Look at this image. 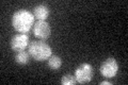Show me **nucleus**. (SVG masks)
I'll use <instances>...</instances> for the list:
<instances>
[{"label": "nucleus", "instance_id": "nucleus-4", "mask_svg": "<svg viewBox=\"0 0 128 85\" xmlns=\"http://www.w3.org/2000/svg\"><path fill=\"white\" fill-rule=\"evenodd\" d=\"M100 74L105 78H113L118 71V64L113 58H109L106 61H104L99 68Z\"/></svg>", "mask_w": 128, "mask_h": 85}, {"label": "nucleus", "instance_id": "nucleus-11", "mask_svg": "<svg viewBox=\"0 0 128 85\" xmlns=\"http://www.w3.org/2000/svg\"><path fill=\"white\" fill-rule=\"evenodd\" d=\"M100 84H102V85H111L112 83H111V82H109V81H107V80H106V81H102V82H100Z\"/></svg>", "mask_w": 128, "mask_h": 85}, {"label": "nucleus", "instance_id": "nucleus-10", "mask_svg": "<svg viewBox=\"0 0 128 85\" xmlns=\"http://www.w3.org/2000/svg\"><path fill=\"white\" fill-rule=\"evenodd\" d=\"M76 82H77V80L73 75H65L61 79V83L63 85H74Z\"/></svg>", "mask_w": 128, "mask_h": 85}, {"label": "nucleus", "instance_id": "nucleus-8", "mask_svg": "<svg viewBox=\"0 0 128 85\" xmlns=\"http://www.w3.org/2000/svg\"><path fill=\"white\" fill-rule=\"evenodd\" d=\"M47 65L50 69L52 70H58L60 67L62 65V60L60 56L58 55H51L49 59H48V62H47Z\"/></svg>", "mask_w": 128, "mask_h": 85}, {"label": "nucleus", "instance_id": "nucleus-3", "mask_svg": "<svg viewBox=\"0 0 128 85\" xmlns=\"http://www.w3.org/2000/svg\"><path fill=\"white\" fill-rule=\"evenodd\" d=\"M94 71H93V67L90 65L89 63H82L77 69L75 70V78L77 80V82L84 84L90 82L93 78Z\"/></svg>", "mask_w": 128, "mask_h": 85}, {"label": "nucleus", "instance_id": "nucleus-6", "mask_svg": "<svg viewBox=\"0 0 128 85\" xmlns=\"http://www.w3.org/2000/svg\"><path fill=\"white\" fill-rule=\"evenodd\" d=\"M29 45V36L27 34H17L11 39V48L14 51H24Z\"/></svg>", "mask_w": 128, "mask_h": 85}, {"label": "nucleus", "instance_id": "nucleus-9", "mask_svg": "<svg viewBox=\"0 0 128 85\" xmlns=\"http://www.w3.org/2000/svg\"><path fill=\"white\" fill-rule=\"evenodd\" d=\"M15 61L16 63L20 64V65H25L29 62V53L26 51H19L15 55Z\"/></svg>", "mask_w": 128, "mask_h": 85}, {"label": "nucleus", "instance_id": "nucleus-1", "mask_svg": "<svg viewBox=\"0 0 128 85\" xmlns=\"http://www.w3.org/2000/svg\"><path fill=\"white\" fill-rule=\"evenodd\" d=\"M34 23V15L28 10H18L13 14L12 25L16 31L27 33Z\"/></svg>", "mask_w": 128, "mask_h": 85}, {"label": "nucleus", "instance_id": "nucleus-2", "mask_svg": "<svg viewBox=\"0 0 128 85\" xmlns=\"http://www.w3.org/2000/svg\"><path fill=\"white\" fill-rule=\"evenodd\" d=\"M29 54L36 61H45L51 56V48L43 40H33L29 45Z\"/></svg>", "mask_w": 128, "mask_h": 85}, {"label": "nucleus", "instance_id": "nucleus-7", "mask_svg": "<svg viewBox=\"0 0 128 85\" xmlns=\"http://www.w3.org/2000/svg\"><path fill=\"white\" fill-rule=\"evenodd\" d=\"M33 15L38 20H45L49 16V7L45 4H38L34 7Z\"/></svg>", "mask_w": 128, "mask_h": 85}, {"label": "nucleus", "instance_id": "nucleus-5", "mask_svg": "<svg viewBox=\"0 0 128 85\" xmlns=\"http://www.w3.org/2000/svg\"><path fill=\"white\" fill-rule=\"evenodd\" d=\"M33 32L36 37L41 39H47L50 36L51 29H50L49 23L46 22L45 20H38L34 25Z\"/></svg>", "mask_w": 128, "mask_h": 85}]
</instances>
